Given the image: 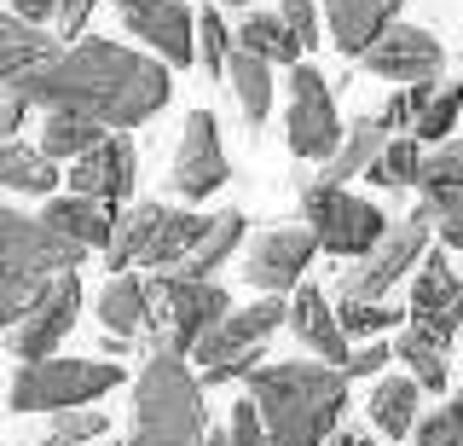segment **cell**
Instances as JSON below:
<instances>
[{
	"mask_svg": "<svg viewBox=\"0 0 463 446\" xmlns=\"http://www.w3.org/2000/svg\"><path fill=\"white\" fill-rule=\"evenodd\" d=\"M174 81L163 59L134 52L122 41H76L41 70L24 88L29 105L41 110H81V117L105 122V128H139L145 117L168 105Z\"/></svg>",
	"mask_w": 463,
	"mask_h": 446,
	"instance_id": "cell-1",
	"label": "cell"
},
{
	"mask_svg": "<svg viewBox=\"0 0 463 446\" xmlns=\"http://www.w3.org/2000/svg\"><path fill=\"white\" fill-rule=\"evenodd\" d=\"M250 400L279 446H325L347 412V371L330 359H279L250 371Z\"/></svg>",
	"mask_w": 463,
	"mask_h": 446,
	"instance_id": "cell-2",
	"label": "cell"
},
{
	"mask_svg": "<svg viewBox=\"0 0 463 446\" xmlns=\"http://www.w3.org/2000/svg\"><path fill=\"white\" fill-rule=\"evenodd\" d=\"M203 394L209 388L185 365V354L151 348L134 383V435H128V446H203V435H209Z\"/></svg>",
	"mask_w": 463,
	"mask_h": 446,
	"instance_id": "cell-3",
	"label": "cell"
},
{
	"mask_svg": "<svg viewBox=\"0 0 463 446\" xmlns=\"http://www.w3.org/2000/svg\"><path fill=\"white\" fill-rule=\"evenodd\" d=\"M279 325H289V301L284 296H267L255 301V308H232L221 325L209 330V337L197 342V359H203V388H226L238 377H250V371L260 365V348H267V337Z\"/></svg>",
	"mask_w": 463,
	"mask_h": 446,
	"instance_id": "cell-4",
	"label": "cell"
},
{
	"mask_svg": "<svg viewBox=\"0 0 463 446\" xmlns=\"http://www.w3.org/2000/svg\"><path fill=\"white\" fill-rule=\"evenodd\" d=\"M122 388V365L105 359H24L12 377V412H58V406H93L99 394Z\"/></svg>",
	"mask_w": 463,
	"mask_h": 446,
	"instance_id": "cell-5",
	"label": "cell"
},
{
	"mask_svg": "<svg viewBox=\"0 0 463 446\" xmlns=\"http://www.w3.org/2000/svg\"><path fill=\"white\" fill-rule=\"evenodd\" d=\"M301 221L313 226L318 250H325V255H347V261L371 255L376 243H383V232L394 226L383 209L371 204V197H354L342 180H313V185H301Z\"/></svg>",
	"mask_w": 463,
	"mask_h": 446,
	"instance_id": "cell-6",
	"label": "cell"
},
{
	"mask_svg": "<svg viewBox=\"0 0 463 446\" xmlns=\"http://www.w3.org/2000/svg\"><path fill=\"white\" fill-rule=\"evenodd\" d=\"M151 296H156V313H163L151 348H174V354H192L232 313V296L214 279H192V272H168V267L151 279Z\"/></svg>",
	"mask_w": 463,
	"mask_h": 446,
	"instance_id": "cell-7",
	"label": "cell"
},
{
	"mask_svg": "<svg viewBox=\"0 0 463 446\" xmlns=\"http://www.w3.org/2000/svg\"><path fill=\"white\" fill-rule=\"evenodd\" d=\"M87 243L64 238L47 214H24L0 204V279H52V272H76L87 261Z\"/></svg>",
	"mask_w": 463,
	"mask_h": 446,
	"instance_id": "cell-8",
	"label": "cell"
},
{
	"mask_svg": "<svg viewBox=\"0 0 463 446\" xmlns=\"http://www.w3.org/2000/svg\"><path fill=\"white\" fill-rule=\"evenodd\" d=\"M342 117H336V99H330L325 76L313 64L289 70V110H284V139L301 163H330L342 146Z\"/></svg>",
	"mask_w": 463,
	"mask_h": 446,
	"instance_id": "cell-9",
	"label": "cell"
},
{
	"mask_svg": "<svg viewBox=\"0 0 463 446\" xmlns=\"http://www.w3.org/2000/svg\"><path fill=\"white\" fill-rule=\"evenodd\" d=\"M429 221H434V214H429V209H417V214H405V221L388 226L383 243H376L371 255H359V267H347V272H342V296L383 301V296L405 279V272H411V267L429 255Z\"/></svg>",
	"mask_w": 463,
	"mask_h": 446,
	"instance_id": "cell-10",
	"label": "cell"
},
{
	"mask_svg": "<svg viewBox=\"0 0 463 446\" xmlns=\"http://www.w3.org/2000/svg\"><path fill=\"white\" fill-rule=\"evenodd\" d=\"M226 175H232V163L221 146V122H214V110H192L180 146H174V175H168L174 192L185 204H203V197H214L226 185Z\"/></svg>",
	"mask_w": 463,
	"mask_h": 446,
	"instance_id": "cell-11",
	"label": "cell"
},
{
	"mask_svg": "<svg viewBox=\"0 0 463 446\" xmlns=\"http://www.w3.org/2000/svg\"><path fill=\"white\" fill-rule=\"evenodd\" d=\"M128 35H139V47H151L163 64H192L197 59V18L185 12V0H116Z\"/></svg>",
	"mask_w": 463,
	"mask_h": 446,
	"instance_id": "cell-12",
	"label": "cell"
},
{
	"mask_svg": "<svg viewBox=\"0 0 463 446\" xmlns=\"http://www.w3.org/2000/svg\"><path fill=\"white\" fill-rule=\"evenodd\" d=\"M359 64H365L371 76H383V81H440L446 47L429 30H417V24H388Z\"/></svg>",
	"mask_w": 463,
	"mask_h": 446,
	"instance_id": "cell-13",
	"label": "cell"
},
{
	"mask_svg": "<svg viewBox=\"0 0 463 446\" xmlns=\"http://www.w3.org/2000/svg\"><path fill=\"white\" fill-rule=\"evenodd\" d=\"M313 255H318L313 226H272V232H260L250 243V267H243V272H250L255 290L284 296V290L301 284V272L313 267Z\"/></svg>",
	"mask_w": 463,
	"mask_h": 446,
	"instance_id": "cell-14",
	"label": "cell"
},
{
	"mask_svg": "<svg viewBox=\"0 0 463 446\" xmlns=\"http://www.w3.org/2000/svg\"><path fill=\"white\" fill-rule=\"evenodd\" d=\"M76 313H81V284H76V272H58V279H47L41 308L29 313L18 330H6V337H12V354H18V359H47V354H58V342L70 337Z\"/></svg>",
	"mask_w": 463,
	"mask_h": 446,
	"instance_id": "cell-15",
	"label": "cell"
},
{
	"mask_svg": "<svg viewBox=\"0 0 463 446\" xmlns=\"http://www.w3.org/2000/svg\"><path fill=\"white\" fill-rule=\"evenodd\" d=\"M70 192H87V197H105V204H128L134 197V180H139V163H134V146L122 134H105L93 151L76 157L70 168Z\"/></svg>",
	"mask_w": 463,
	"mask_h": 446,
	"instance_id": "cell-16",
	"label": "cell"
},
{
	"mask_svg": "<svg viewBox=\"0 0 463 446\" xmlns=\"http://www.w3.org/2000/svg\"><path fill=\"white\" fill-rule=\"evenodd\" d=\"M58 35H47V24H29L18 12H0V88H29L52 59H58Z\"/></svg>",
	"mask_w": 463,
	"mask_h": 446,
	"instance_id": "cell-17",
	"label": "cell"
},
{
	"mask_svg": "<svg viewBox=\"0 0 463 446\" xmlns=\"http://www.w3.org/2000/svg\"><path fill=\"white\" fill-rule=\"evenodd\" d=\"M417 192H423V209L434 214L440 238L463 250V157L458 151H429L423 168H417Z\"/></svg>",
	"mask_w": 463,
	"mask_h": 446,
	"instance_id": "cell-18",
	"label": "cell"
},
{
	"mask_svg": "<svg viewBox=\"0 0 463 446\" xmlns=\"http://www.w3.org/2000/svg\"><path fill=\"white\" fill-rule=\"evenodd\" d=\"M99 325L116 330V337H156V325H163V313H156V296H151V279H139V272H116L105 284V296H99Z\"/></svg>",
	"mask_w": 463,
	"mask_h": 446,
	"instance_id": "cell-19",
	"label": "cell"
},
{
	"mask_svg": "<svg viewBox=\"0 0 463 446\" xmlns=\"http://www.w3.org/2000/svg\"><path fill=\"white\" fill-rule=\"evenodd\" d=\"M400 6L405 0H325V24H330V41H336L342 59H365L371 41L400 24Z\"/></svg>",
	"mask_w": 463,
	"mask_h": 446,
	"instance_id": "cell-20",
	"label": "cell"
},
{
	"mask_svg": "<svg viewBox=\"0 0 463 446\" xmlns=\"http://www.w3.org/2000/svg\"><path fill=\"white\" fill-rule=\"evenodd\" d=\"M289 330H296L301 342L318 354V359H330V365H347V330L336 319V308L325 301V290H313V284H301L296 301H289Z\"/></svg>",
	"mask_w": 463,
	"mask_h": 446,
	"instance_id": "cell-21",
	"label": "cell"
},
{
	"mask_svg": "<svg viewBox=\"0 0 463 446\" xmlns=\"http://www.w3.org/2000/svg\"><path fill=\"white\" fill-rule=\"evenodd\" d=\"M446 354H452V330L434 325V319H417V313H405V330L394 342V359L411 365V377L429 388V394H440L446 388Z\"/></svg>",
	"mask_w": 463,
	"mask_h": 446,
	"instance_id": "cell-22",
	"label": "cell"
},
{
	"mask_svg": "<svg viewBox=\"0 0 463 446\" xmlns=\"http://www.w3.org/2000/svg\"><path fill=\"white\" fill-rule=\"evenodd\" d=\"M405 313H417V319H434V325H446L458 337V267L446 261L440 250H429L423 261H417V279H411V308Z\"/></svg>",
	"mask_w": 463,
	"mask_h": 446,
	"instance_id": "cell-23",
	"label": "cell"
},
{
	"mask_svg": "<svg viewBox=\"0 0 463 446\" xmlns=\"http://www.w3.org/2000/svg\"><path fill=\"white\" fill-rule=\"evenodd\" d=\"M47 221L64 238L87 243V250H110V238H116V204H105V197H87V192L47 197Z\"/></svg>",
	"mask_w": 463,
	"mask_h": 446,
	"instance_id": "cell-24",
	"label": "cell"
},
{
	"mask_svg": "<svg viewBox=\"0 0 463 446\" xmlns=\"http://www.w3.org/2000/svg\"><path fill=\"white\" fill-rule=\"evenodd\" d=\"M58 157H47L41 146H18V139H0V192H24V197H52Z\"/></svg>",
	"mask_w": 463,
	"mask_h": 446,
	"instance_id": "cell-25",
	"label": "cell"
},
{
	"mask_svg": "<svg viewBox=\"0 0 463 446\" xmlns=\"http://www.w3.org/2000/svg\"><path fill=\"white\" fill-rule=\"evenodd\" d=\"M226 81H232V93H238L243 117H250V122H267V110H272V59H260V52H250V47H238V41H232Z\"/></svg>",
	"mask_w": 463,
	"mask_h": 446,
	"instance_id": "cell-26",
	"label": "cell"
},
{
	"mask_svg": "<svg viewBox=\"0 0 463 446\" xmlns=\"http://www.w3.org/2000/svg\"><path fill=\"white\" fill-rule=\"evenodd\" d=\"M383 146H388V122H383V117H359V122H347V134H342L336 157L325 163V180H354V175H365L376 157H383Z\"/></svg>",
	"mask_w": 463,
	"mask_h": 446,
	"instance_id": "cell-27",
	"label": "cell"
},
{
	"mask_svg": "<svg viewBox=\"0 0 463 446\" xmlns=\"http://www.w3.org/2000/svg\"><path fill=\"white\" fill-rule=\"evenodd\" d=\"M168 204H134L128 214H116V238H110V267L128 272V267H145V250H151L156 238V221H163Z\"/></svg>",
	"mask_w": 463,
	"mask_h": 446,
	"instance_id": "cell-28",
	"label": "cell"
},
{
	"mask_svg": "<svg viewBox=\"0 0 463 446\" xmlns=\"http://www.w3.org/2000/svg\"><path fill=\"white\" fill-rule=\"evenodd\" d=\"M417 377H383L371 388V423L383 429L388 441H400V435H411L417 429Z\"/></svg>",
	"mask_w": 463,
	"mask_h": 446,
	"instance_id": "cell-29",
	"label": "cell"
},
{
	"mask_svg": "<svg viewBox=\"0 0 463 446\" xmlns=\"http://www.w3.org/2000/svg\"><path fill=\"white\" fill-rule=\"evenodd\" d=\"M243 226H250V214H243V209L209 214V232H203V238H197V250L180 261V272H192V279H209V272L221 267L226 255L238 250V243H243Z\"/></svg>",
	"mask_w": 463,
	"mask_h": 446,
	"instance_id": "cell-30",
	"label": "cell"
},
{
	"mask_svg": "<svg viewBox=\"0 0 463 446\" xmlns=\"http://www.w3.org/2000/svg\"><path fill=\"white\" fill-rule=\"evenodd\" d=\"M99 139H105V122L81 117V110H47V122H41V151L47 157H70V163H76Z\"/></svg>",
	"mask_w": 463,
	"mask_h": 446,
	"instance_id": "cell-31",
	"label": "cell"
},
{
	"mask_svg": "<svg viewBox=\"0 0 463 446\" xmlns=\"http://www.w3.org/2000/svg\"><path fill=\"white\" fill-rule=\"evenodd\" d=\"M238 47H250V52H260V59H272V64H296L301 52H307L296 35H289V24L279 12H250V18L238 24Z\"/></svg>",
	"mask_w": 463,
	"mask_h": 446,
	"instance_id": "cell-32",
	"label": "cell"
},
{
	"mask_svg": "<svg viewBox=\"0 0 463 446\" xmlns=\"http://www.w3.org/2000/svg\"><path fill=\"white\" fill-rule=\"evenodd\" d=\"M417 168H423V146H417V139H388L383 157H376L365 175L383 185V192H400V185H417Z\"/></svg>",
	"mask_w": 463,
	"mask_h": 446,
	"instance_id": "cell-33",
	"label": "cell"
},
{
	"mask_svg": "<svg viewBox=\"0 0 463 446\" xmlns=\"http://www.w3.org/2000/svg\"><path fill=\"white\" fill-rule=\"evenodd\" d=\"M336 319L347 337H383L388 325H400L405 313L400 308H388V301H365V296H342L336 301Z\"/></svg>",
	"mask_w": 463,
	"mask_h": 446,
	"instance_id": "cell-34",
	"label": "cell"
},
{
	"mask_svg": "<svg viewBox=\"0 0 463 446\" xmlns=\"http://www.w3.org/2000/svg\"><path fill=\"white\" fill-rule=\"evenodd\" d=\"M458 117H463V88L458 81H440L434 88V99L423 105V117H417V139H452V128H458Z\"/></svg>",
	"mask_w": 463,
	"mask_h": 446,
	"instance_id": "cell-35",
	"label": "cell"
},
{
	"mask_svg": "<svg viewBox=\"0 0 463 446\" xmlns=\"http://www.w3.org/2000/svg\"><path fill=\"white\" fill-rule=\"evenodd\" d=\"M41 296H47V279H0V330H18L41 308Z\"/></svg>",
	"mask_w": 463,
	"mask_h": 446,
	"instance_id": "cell-36",
	"label": "cell"
},
{
	"mask_svg": "<svg viewBox=\"0 0 463 446\" xmlns=\"http://www.w3.org/2000/svg\"><path fill=\"white\" fill-rule=\"evenodd\" d=\"M434 88H440V81H400V93L383 105L388 134H394V128H417V117H423V105L434 99Z\"/></svg>",
	"mask_w": 463,
	"mask_h": 446,
	"instance_id": "cell-37",
	"label": "cell"
},
{
	"mask_svg": "<svg viewBox=\"0 0 463 446\" xmlns=\"http://www.w3.org/2000/svg\"><path fill=\"white\" fill-rule=\"evenodd\" d=\"M197 59L214 70V76H226V59H232V35H226V18L221 12H197Z\"/></svg>",
	"mask_w": 463,
	"mask_h": 446,
	"instance_id": "cell-38",
	"label": "cell"
},
{
	"mask_svg": "<svg viewBox=\"0 0 463 446\" xmlns=\"http://www.w3.org/2000/svg\"><path fill=\"white\" fill-rule=\"evenodd\" d=\"M411 435H417V446H463V394L446 400L440 412H429Z\"/></svg>",
	"mask_w": 463,
	"mask_h": 446,
	"instance_id": "cell-39",
	"label": "cell"
},
{
	"mask_svg": "<svg viewBox=\"0 0 463 446\" xmlns=\"http://www.w3.org/2000/svg\"><path fill=\"white\" fill-rule=\"evenodd\" d=\"M52 423H58V435H64V441H105V412H99V406H58L52 412Z\"/></svg>",
	"mask_w": 463,
	"mask_h": 446,
	"instance_id": "cell-40",
	"label": "cell"
},
{
	"mask_svg": "<svg viewBox=\"0 0 463 446\" xmlns=\"http://www.w3.org/2000/svg\"><path fill=\"white\" fill-rule=\"evenodd\" d=\"M232 446H279V441H272V429L260 423L255 400H238V406H232Z\"/></svg>",
	"mask_w": 463,
	"mask_h": 446,
	"instance_id": "cell-41",
	"label": "cell"
},
{
	"mask_svg": "<svg viewBox=\"0 0 463 446\" xmlns=\"http://www.w3.org/2000/svg\"><path fill=\"white\" fill-rule=\"evenodd\" d=\"M279 18L289 24V35H296L301 47H318V41H325V35H318V6H313V0H284Z\"/></svg>",
	"mask_w": 463,
	"mask_h": 446,
	"instance_id": "cell-42",
	"label": "cell"
},
{
	"mask_svg": "<svg viewBox=\"0 0 463 446\" xmlns=\"http://www.w3.org/2000/svg\"><path fill=\"white\" fill-rule=\"evenodd\" d=\"M388 359H394V348H388V342H365V348H354V354H347V377H383V365H388Z\"/></svg>",
	"mask_w": 463,
	"mask_h": 446,
	"instance_id": "cell-43",
	"label": "cell"
},
{
	"mask_svg": "<svg viewBox=\"0 0 463 446\" xmlns=\"http://www.w3.org/2000/svg\"><path fill=\"white\" fill-rule=\"evenodd\" d=\"M24 117H29V99H24L18 88H0V139H12V134H18Z\"/></svg>",
	"mask_w": 463,
	"mask_h": 446,
	"instance_id": "cell-44",
	"label": "cell"
},
{
	"mask_svg": "<svg viewBox=\"0 0 463 446\" xmlns=\"http://www.w3.org/2000/svg\"><path fill=\"white\" fill-rule=\"evenodd\" d=\"M93 6L99 0H64V6H58V35H81L87 18H93Z\"/></svg>",
	"mask_w": 463,
	"mask_h": 446,
	"instance_id": "cell-45",
	"label": "cell"
},
{
	"mask_svg": "<svg viewBox=\"0 0 463 446\" xmlns=\"http://www.w3.org/2000/svg\"><path fill=\"white\" fill-rule=\"evenodd\" d=\"M58 6H64V0H12V12L29 18V24H58Z\"/></svg>",
	"mask_w": 463,
	"mask_h": 446,
	"instance_id": "cell-46",
	"label": "cell"
},
{
	"mask_svg": "<svg viewBox=\"0 0 463 446\" xmlns=\"http://www.w3.org/2000/svg\"><path fill=\"white\" fill-rule=\"evenodd\" d=\"M330 446H376V441H371V435H359V429H342V435L330 441Z\"/></svg>",
	"mask_w": 463,
	"mask_h": 446,
	"instance_id": "cell-47",
	"label": "cell"
},
{
	"mask_svg": "<svg viewBox=\"0 0 463 446\" xmlns=\"http://www.w3.org/2000/svg\"><path fill=\"white\" fill-rule=\"evenodd\" d=\"M203 446H232V429H209V435H203Z\"/></svg>",
	"mask_w": 463,
	"mask_h": 446,
	"instance_id": "cell-48",
	"label": "cell"
},
{
	"mask_svg": "<svg viewBox=\"0 0 463 446\" xmlns=\"http://www.w3.org/2000/svg\"><path fill=\"white\" fill-rule=\"evenodd\" d=\"M458 325H463V272H458Z\"/></svg>",
	"mask_w": 463,
	"mask_h": 446,
	"instance_id": "cell-49",
	"label": "cell"
},
{
	"mask_svg": "<svg viewBox=\"0 0 463 446\" xmlns=\"http://www.w3.org/2000/svg\"><path fill=\"white\" fill-rule=\"evenodd\" d=\"M446 151H458V157H463V134H458V139H446Z\"/></svg>",
	"mask_w": 463,
	"mask_h": 446,
	"instance_id": "cell-50",
	"label": "cell"
},
{
	"mask_svg": "<svg viewBox=\"0 0 463 446\" xmlns=\"http://www.w3.org/2000/svg\"><path fill=\"white\" fill-rule=\"evenodd\" d=\"M41 446H76V441H64V435H52V441H41Z\"/></svg>",
	"mask_w": 463,
	"mask_h": 446,
	"instance_id": "cell-51",
	"label": "cell"
},
{
	"mask_svg": "<svg viewBox=\"0 0 463 446\" xmlns=\"http://www.w3.org/2000/svg\"><path fill=\"white\" fill-rule=\"evenodd\" d=\"M226 6H238V12H243V6H250V0H226Z\"/></svg>",
	"mask_w": 463,
	"mask_h": 446,
	"instance_id": "cell-52",
	"label": "cell"
},
{
	"mask_svg": "<svg viewBox=\"0 0 463 446\" xmlns=\"http://www.w3.org/2000/svg\"><path fill=\"white\" fill-rule=\"evenodd\" d=\"M325 446H330V441H325Z\"/></svg>",
	"mask_w": 463,
	"mask_h": 446,
	"instance_id": "cell-53",
	"label": "cell"
}]
</instances>
